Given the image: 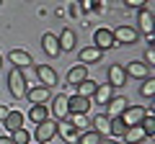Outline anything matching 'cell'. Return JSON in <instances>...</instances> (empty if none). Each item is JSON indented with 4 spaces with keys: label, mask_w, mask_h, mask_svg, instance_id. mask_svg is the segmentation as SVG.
<instances>
[{
    "label": "cell",
    "mask_w": 155,
    "mask_h": 144,
    "mask_svg": "<svg viewBox=\"0 0 155 144\" xmlns=\"http://www.w3.org/2000/svg\"><path fill=\"white\" fill-rule=\"evenodd\" d=\"M8 90H11L13 98H26V80H23V72L18 70V67H13L11 72H8Z\"/></svg>",
    "instance_id": "cell-1"
},
{
    "label": "cell",
    "mask_w": 155,
    "mask_h": 144,
    "mask_svg": "<svg viewBox=\"0 0 155 144\" xmlns=\"http://www.w3.org/2000/svg\"><path fill=\"white\" fill-rule=\"evenodd\" d=\"M88 108H91V98H83V95H70L67 98V116H78V113H88Z\"/></svg>",
    "instance_id": "cell-2"
},
{
    "label": "cell",
    "mask_w": 155,
    "mask_h": 144,
    "mask_svg": "<svg viewBox=\"0 0 155 144\" xmlns=\"http://www.w3.org/2000/svg\"><path fill=\"white\" fill-rule=\"evenodd\" d=\"M57 134V121H41V124H36V144H47L52 136Z\"/></svg>",
    "instance_id": "cell-3"
},
{
    "label": "cell",
    "mask_w": 155,
    "mask_h": 144,
    "mask_svg": "<svg viewBox=\"0 0 155 144\" xmlns=\"http://www.w3.org/2000/svg\"><path fill=\"white\" fill-rule=\"evenodd\" d=\"M119 116H122V121H124V126H137L140 121H142L145 118V111L142 108H140V105H127V108H124L122 113H119Z\"/></svg>",
    "instance_id": "cell-4"
},
{
    "label": "cell",
    "mask_w": 155,
    "mask_h": 144,
    "mask_svg": "<svg viewBox=\"0 0 155 144\" xmlns=\"http://www.w3.org/2000/svg\"><path fill=\"white\" fill-rule=\"evenodd\" d=\"M111 33H114V44H116V41H119V44H134L137 36H140L132 26H119L116 31H111Z\"/></svg>",
    "instance_id": "cell-5"
},
{
    "label": "cell",
    "mask_w": 155,
    "mask_h": 144,
    "mask_svg": "<svg viewBox=\"0 0 155 144\" xmlns=\"http://www.w3.org/2000/svg\"><path fill=\"white\" fill-rule=\"evenodd\" d=\"M93 41H96V49H111V46H116L114 44V33L109 31V28H98V31L93 33Z\"/></svg>",
    "instance_id": "cell-6"
},
{
    "label": "cell",
    "mask_w": 155,
    "mask_h": 144,
    "mask_svg": "<svg viewBox=\"0 0 155 144\" xmlns=\"http://www.w3.org/2000/svg\"><path fill=\"white\" fill-rule=\"evenodd\" d=\"M26 98L31 100L34 105H39V103H47L49 100V88H44V85H34V88H26Z\"/></svg>",
    "instance_id": "cell-7"
},
{
    "label": "cell",
    "mask_w": 155,
    "mask_h": 144,
    "mask_svg": "<svg viewBox=\"0 0 155 144\" xmlns=\"http://www.w3.org/2000/svg\"><path fill=\"white\" fill-rule=\"evenodd\" d=\"M36 75H39V80H41V85H44V88L57 85V72L52 70L49 64H39V67H36Z\"/></svg>",
    "instance_id": "cell-8"
},
{
    "label": "cell",
    "mask_w": 155,
    "mask_h": 144,
    "mask_svg": "<svg viewBox=\"0 0 155 144\" xmlns=\"http://www.w3.org/2000/svg\"><path fill=\"white\" fill-rule=\"evenodd\" d=\"M124 72H127V75H132V77H137V80H147V77H150V67L142 64V62H129Z\"/></svg>",
    "instance_id": "cell-9"
},
{
    "label": "cell",
    "mask_w": 155,
    "mask_h": 144,
    "mask_svg": "<svg viewBox=\"0 0 155 144\" xmlns=\"http://www.w3.org/2000/svg\"><path fill=\"white\" fill-rule=\"evenodd\" d=\"M83 80H88V67L85 64H75L70 72H67V83L70 85H80Z\"/></svg>",
    "instance_id": "cell-10"
},
{
    "label": "cell",
    "mask_w": 155,
    "mask_h": 144,
    "mask_svg": "<svg viewBox=\"0 0 155 144\" xmlns=\"http://www.w3.org/2000/svg\"><path fill=\"white\" fill-rule=\"evenodd\" d=\"M124 83H127V72H124V67H119V64L109 67V85H111V88H119V85H124Z\"/></svg>",
    "instance_id": "cell-11"
},
{
    "label": "cell",
    "mask_w": 155,
    "mask_h": 144,
    "mask_svg": "<svg viewBox=\"0 0 155 144\" xmlns=\"http://www.w3.org/2000/svg\"><path fill=\"white\" fill-rule=\"evenodd\" d=\"M101 57H104L101 49H96V46H85V49H80L78 59H80V64H91V62H98Z\"/></svg>",
    "instance_id": "cell-12"
},
{
    "label": "cell",
    "mask_w": 155,
    "mask_h": 144,
    "mask_svg": "<svg viewBox=\"0 0 155 144\" xmlns=\"http://www.w3.org/2000/svg\"><path fill=\"white\" fill-rule=\"evenodd\" d=\"M8 59H11V62H13V67H18V70H21V67H31V64H34L31 57H28L23 49H13L11 54H8Z\"/></svg>",
    "instance_id": "cell-13"
},
{
    "label": "cell",
    "mask_w": 155,
    "mask_h": 144,
    "mask_svg": "<svg viewBox=\"0 0 155 144\" xmlns=\"http://www.w3.org/2000/svg\"><path fill=\"white\" fill-rule=\"evenodd\" d=\"M8 131H16V129H23V113L21 111H8V116L3 118Z\"/></svg>",
    "instance_id": "cell-14"
},
{
    "label": "cell",
    "mask_w": 155,
    "mask_h": 144,
    "mask_svg": "<svg viewBox=\"0 0 155 144\" xmlns=\"http://www.w3.org/2000/svg\"><path fill=\"white\" fill-rule=\"evenodd\" d=\"M57 44H60V52H72L75 49V33H72V28H65V31L60 33Z\"/></svg>",
    "instance_id": "cell-15"
},
{
    "label": "cell",
    "mask_w": 155,
    "mask_h": 144,
    "mask_svg": "<svg viewBox=\"0 0 155 144\" xmlns=\"http://www.w3.org/2000/svg\"><path fill=\"white\" fill-rule=\"evenodd\" d=\"M52 113H54L57 121H62V118L67 116V95H60V93H57L54 103H52Z\"/></svg>",
    "instance_id": "cell-16"
},
{
    "label": "cell",
    "mask_w": 155,
    "mask_h": 144,
    "mask_svg": "<svg viewBox=\"0 0 155 144\" xmlns=\"http://www.w3.org/2000/svg\"><path fill=\"white\" fill-rule=\"evenodd\" d=\"M41 46H44V52L49 57L60 54V44H57V36H54V33H44V36H41Z\"/></svg>",
    "instance_id": "cell-17"
},
{
    "label": "cell",
    "mask_w": 155,
    "mask_h": 144,
    "mask_svg": "<svg viewBox=\"0 0 155 144\" xmlns=\"http://www.w3.org/2000/svg\"><path fill=\"white\" fill-rule=\"evenodd\" d=\"M137 23H140V28H142L145 33H153V13L147 11V8H140V13H137Z\"/></svg>",
    "instance_id": "cell-18"
},
{
    "label": "cell",
    "mask_w": 155,
    "mask_h": 144,
    "mask_svg": "<svg viewBox=\"0 0 155 144\" xmlns=\"http://www.w3.org/2000/svg\"><path fill=\"white\" fill-rule=\"evenodd\" d=\"M142 139H145V131H142L140 124H137V126H129L127 131H124V142H127V144H140Z\"/></svg>",
    "instance_id": "cell-19"
},
{
    "label": "cell",
    "mask_w": 155,
    "mask_h": 144,
    "mask_svg": "<svg viewBox=\"0 0 155 144\" xmlns=\"http://www.w3.org/2000/svg\"><path fill=\"white\" fill-rule=\"evenodd\" d=\"M47 116H49V111H47V105H44V103L31 105V111H28V118H31L34 124H41V121H47Z\"/></svg>",
    "instance_id": "cell-20"
},
{
    "label": "cell",
    "mask_w": 155,
    "mask_h": 144,
    "mask_svg": "<svg viewBox=\"0 0 155 144\" xmlns=\"http://www.w3.org/2000/svg\"><path fill=\"white\" fill-rule=\"evenodd\" d=\"M96 88H98V83H93V80H83V83L78 85V95H83V98H93Z\"/></svg>",
    "instance_id": "cell-21"
},
{
    "label": "cell",
    "mask_w": 155,
    "mask_h": 144,
    "mask_svg": "<svg viewBox=\"0 0 155 144\" xmlns=\"http://www.w3.org/2000/svg\"><path fill=\"white\" fill-rule=\"evenodd\" d=\"M124 131H127V126H124L122 116H114L109 121V134H111V136H124Z\"/></svg>",
    "instance_id": "cell-22"
},
{
    "label": "cell",
    "mask_w": 155,
    "mask_h": 144,
    "mask_svg": "<svg viewBox=\"0 0 155 144\" xmlns=\"http://www.w3.org/2000/svg\"><path fill=\"white\" fill-rule=\"evenodd\" d=\"M111 90H114L111 85H98V88H96V95H93V98L98 100V105H106V103L111 100Z\"/></svg>",
    "instance_id": "cell-23"
},
{
    "label": "cell",
    "mask_w": 155,
    "mask_h": 144,
    "mask_svg": "<svg viewBox=\"0 0 155 144\" xmlns=\"http://www.w3.org/2000/svg\"><path fill=\"white\" fill-rule=\"evenodd\" d=\"M101 142H104V136L98 131H85L78 136V144H101Z\"/></svg>",
    "instance_id": "cell-24"
},
{
    "label": "cell",
    "mask_w": 155,
    "mask_h": 144,
    "mask_svg": "<svg viewBox=\"0 0 155 144\" xmlns=\"http://www.w3.org/2000/svg\"><path fill=\"white\" fill-rule=\"evenodd\" d=\"M109 121H111V118L109 116H104V113H101V116H96V121H93V131H98L101 134V136H104V134H109Z\"/></svg>",
    "instance_id": "cell-25"
},
{
    "label": "cell",
    "mask_w": 155,
    "mask_h": 144,
    "mask_svg": "<svg viewBox=\"0 0 155 144\" xmlns=\"http://www.w3.org/2000/svg\"><path fill=\"white\" fill-rule=\"evenodd\" d=\"M57 131H60L67 142H70V139H78V129L72 126V124H57Z\"/></svg>",
    "instance_id": "cell-26"
},
{
    "label": "cell",
    "mask_w": 155,
    "mask_h": 144,
    "mask_svg": "<svg viewBox=\"0 0 155 144\" xmlns=\"http://www.w3.org/2000/svg\"><path fill=\"white\" fill-rule=\"evenodd\" d=\"M140 126H142L145 136H153V134H155V118H153V113H147V116L140 121Z\"/></svg>",
    "instance_id": "cell-27"
},
{
    "label": "cell",
    "mask_w": 155,
    "mask_h": 144,
    "mask_svg": "<svg viewBox=\"0 0 155 144\" xmlns=\"http://www.w3.org/2000/svg\"><path fill=\"white\" fill-rule=\"evenodd\" d=\"M140 95H142V98H153V95H155V80H153V77H147V80L142 83Z\"/></svg>",
    "instance_id": "cell-28"
},
{
    "label": "cell",
    "mask_w": 155,
    "mask_h": 144,
    "mask_svg": "<svg viewBox=\"0 0 155 144\" xmlns=\"http://www.w3.org/2000/svg\"><path fill=\"white\" fill-rule=\"evenodd\" d=\"M11 139L16 144H28V142H31V136H28L26 129H16V131H11Z\"/></svg>",
    "instance_id": "cell-29"
},
{
    "label": "cell",
    "mask_w": 155,
    "mask_h": 144,
    "mask_svg": "<svg viewBox=\"0 0 155 144\" xmlns=\"http://www.w3.org/2000/svg\"><path fill=\"white\" fill-rule=\"evenodd\" d=\"M106 105H111L114 111H119V113H122L124 108H127V98H122V95H119V98H111V100H109Z\"/></svg>",
    "instance_id": "cell-30"
},
{
    "label": "cell",
    "mask_w": 155,
    "mask_h": 144,
    "mask_svg": "<svg viewBox=\"0 0 155 144\" xmlns=\"http://www.w3.org/2000/svg\"><path fill=\"white\" fill-rule=\"evenodd\" d=\"M72 126H75L78 131H80L83 126H88V124H85V116H83V113H78V116H72Z\"/></svg>",
    "instance_id": "cell-31"
},
{
    "label": "cell",
    "mask_w": 155,
    "mask_h": 144,
    "mask_svg": "<svg viewBox=\"0 0 155 144\" xmlns=\"http://www.w3.org/2000/svg\"><path fill=\"white\" fill-rule=\"evenodd\" d=\"M124 3H127L129 8H137V11H140V8H145V5H147V0H124Z\"/></svg>",
    "instance_id": "cell-32"
},
{
    "label": "cell",
    "mask_w": 155,
    "mask_h": 144,
    "mask_svg": "<svg viewBox=\"0 0 155 144\" xmlns=\"http://www.w3.org/2000/svg\"><path fill=\"white\" fill-rule=\"evenodd\" d=\"M147 62H150V64L155 62V49H153V46H147Z\"/></svg>",
    "instance_id": "cell-33"
},
{
    "label": "cell",
    "mask_w": 155,
    "mask_h": 144,
    "mask_svg": "<svg viewBox=\"0 0 155 144\" xmlns=\"http://www.w3.org/2000/svg\"><path fill=\"white\" fill-rule=\"evenodd\" d=\"M0 144H16V142H13L11 136H0Z\"/></svg>",
    "instance_id": "cell-34"
},
{
    "label": "cell",
    "mask_w": 155,
    "mask_h": 144,
    "mask_svg": "<svg viewBox=\"0 0 155 144\" xmlns=\"http://www.w3.org/2000/svg\"><path fill=\"white\" fill-rule=\"evenodd\" d=\"M5 116H8V108H5V105H0V121H3Z\"/></svg>",
    "instance_id": "cell-35"
},
{
    "label": "cell",
    "mask_w": 155,
    "mask_h": 144,
    "mask_svg": "<svg viewBox=\"0 0 155 144\" xmlns=\"http://www.w3.org/2000/svg\"><path fill=\"white\" fill-rule=\"evenodd\" d=\"M101 144H119V142H111V139H109V142H101Z\"/></svg>",
    "instance_id": "cell-36"
},
{
    "label": "cell",
    "mask_w": 155,
    "mask_h": 144,
    "mask_svg": "<svg viewBox=\"0 0 155 144\" xmlns=\"http://www.w3.org/2000/svg\"><path fill=\"white\" fill-rule=\"evenodd\" d=\"M0 67H3V54H0Z\"/></svg>",
    "instance_id": "cell-37"
}]
</instances>
